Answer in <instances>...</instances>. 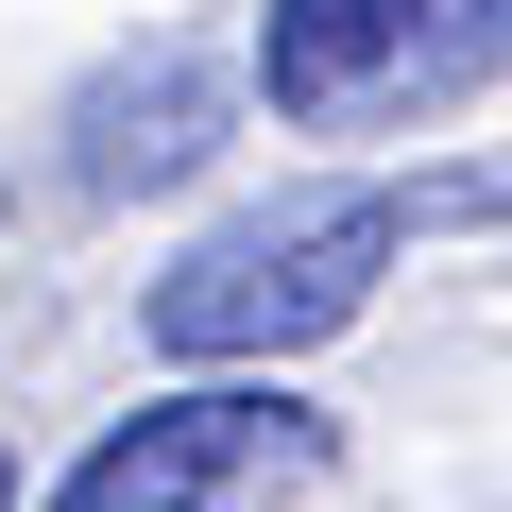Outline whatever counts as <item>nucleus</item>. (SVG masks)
Returning <instances> with one entry per match:
<instances>
[{
    "instance_id": "obj_1",
    "label": "nucleus",
    "mask_w": 512,
    "mask_h": 512,
    "mask_svg": "<svg viewBox=\"0 0 512 512\" xmlns=\"http://www.w3.org/2000/svg\"><path fill=\"white\" fill-rule=\"evenodd\" d=\"M393 239H410V205H393L376 171L256 188V205H222L171 274L137 291V342L188 359V376H274V359H308V342H342V325L376 308Z\"/></svg>"
},
{
    "instance_id": "obj_2",
    "label": "nucleus",
    "mask_w": 512,
    "mask_h": 512,
    "mask_svg": "<svg viewBox=\"0 0 512 512\" xmlns=\"http://www.w3.org/2000/svg\"><path fill=\"white\" fill-rule=\"evenodd\" d=\"M512 69V0H256V103L291 137H410Z\"/></svg>"
},
{
    "instance_id": "obj_3",
    "label": "nucleus",
    "mask_w": 512,
    "mask_h": 512,
    "mask_svg": "<svg viewBox=\"0 0 512 512\" xmlns=\"http://www.w3.org/2000/svg\"><path fill=\"white\" fill-rule=\"evenodd\" d=\"M342 461V427L291 393V376H171L154 410H120L69 478H52V512H274V495H308Z\"/></svg>"
},
{
    "instance_id": "obj_4",
    "label": "nucleus",
    "mask_w": 512,
    "mask_h": 512,
    "mask_svg": "<svg viewBox=\"0 0 512 512\" xmlns=\"http://www.w3.org/2000/svg\"><path fill=\"white\" fill-rule=\"evenodd\" d=\"M69 188L86 205H154V188H188L222 137H239V86H222V52L205 35H137V52H103L86 86H69Z\"/></svg>"
},
{
    "instance_id": "obj_5",
    "label": "nucleus",
    "mask_w": 512,
    "mask_h": 512,
    "mask_svg": "<svg viewBox=\"0 0 512 512\" xmlns=\"http://www.w3.org/2000/svg\"><path fill=\"white\" fill-rule=\"evenodd\" d=\"M0 512H18V444H0Z\"/></svg>"
}]
</instances>
